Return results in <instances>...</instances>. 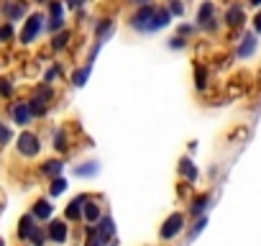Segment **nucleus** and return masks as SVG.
Instances as JSON below:
<instances>
[{
    "label": "nucleus",
    "mask_w": 261,
    "mask_h": 246,
    "mask_svg": "<svg viewBox=\"0 0 261 246\" xmlns=\"http://www.w3.org/2000/svg\"><path fill=\"white\" fill-rule=\"evenodd\" d=\"M177 195H179V200H190L195 192H192V185H187V182H182V185H177Z\"/></svg>",
    "instance_id": "nucleus-38"
},
{
    "label": "nucleus",
    "mask_w": 261,
    "mask_h": 246,
    "mask_svg": "<svg viewBox=\"0 0 261 246\" xmlns=\"http://www.w3.org/2000/svg\"><path fill=\"white\" fill-rule=\"evenodd\" d=\"M26 100H29V108H31L34 118H46V115L51 113V105H54V103H49V100H44V97H39V95H34V92H31Z\"/></svg>",
    "instance_id": "nucleus-26"
},
{
    "label": "nucleus",
    "mask_w": 261,
    "mask_h": 246,
    "mask_svg": "<svg viewBox=\"0 0 261 246\" xmlns=\"http://www.w3.org/2000/svg\"><path fill=\"white\" fill-rule=\"evenodd\" d=\"M213 208V192L210 190H202V192H195L190 200H187V218H202V215H207V210Z\"/></svg>",
    "instance_id": "nucleus-9"
},
{
    "label": "nucleus",
    "mask_w": 261,
    "mask_h": 246,
    "mask_svg": "<svg viewBox=\"0 0 261 246\" xmlns=\"http://www.w3.org/2000/svg\"><path fill=\"white\" fill-rule=\"evenodd\" d=\"M64 169H67V159H64V157H51V159H44L36 172H39V177H44V180L49 182V180H54V177H62Z\"/></svg>",
    "instance_id": "nucleus-17"
},
{
    "label": "nucleus",
    "mask_w": 261,
    "mask_h": 246,
    "mask_svg": "<svg viewBox=\"0 0 261 246\" xmlns=\"http://www.w3.org/2000/svg\"><path fill=\"white\" fill-rule=\"evenodd\" d=\"M36 3H49V0H36Z\"/></svg>",
    "instance_id": "nucleus-46"
},
{
    "label": "nucleus",
    "mask_w": 261,
    "mask_h": 246,
    "mask_svg": "<svg viewBox=\"0 0 261 246\" xmlns=\"http://www.w3.org/2000/svg\"><path fill=\"white\" fill-rule=\"evenodd\" d=\"M87 3L90 0H64V6H67V11H82V8H87Z\"/></svg>",
    "instance_id": "nucleus-39"
},
{
    "label": "nucleus",
    "mask_w": 261,
    "mask_h": 246,
    "mask_svg": "<svg viewBox=\"0 0 261 246\" xmlns=\"http://www.w3.org/2000/svg\"><path fill=\"white\" fill-rule=\"evenodd\" d=\"M172 21H174V16L169 13V8L162 3H156V13H154V23H151V34H159V31H164V29H169L172 26Z\"/></svg>",
    "instance_id": "nucleus-24"
},
{
    "label": "nucleus",
    "mask_w": 261,
    "mask_h": 246,
    "mask_svg": "<svg viewBox=\"0 0 261 246\" xmlns=\"http://www.w3.org/2000/svg\"><path fill=\"white\" fill-rule=\"evenodd\" d=\"M223 26L228 29V31H233V34H238V31H243V26H246V6L241 3V0H230V3L225 6V11H223Z\"/></svg>",
    "instance_id": "nucleus-7"
},
{
    "label": "nucleus",
    "mask_w": 261,
    "mask_h": 246,
    "mask_svg": "<svg viewBox=\"0 0 261 246\" xmlns=\"http://www.w3.org/2000/svg\"><path fill=\"white\" fill-rule=\"evenodd\" d=\"M205 228H207V215H202V218H195V220L190 223V228H187V238H190V241H195V238H197V236H200Z\"/></svg>",
    "instance_id": "nucleus-30"
},
{
    "label": "nucleus",
    "mask_w": 261,
    "mask_h": 246,
    "mask_svg": "<svg viewBox=\"0 0 261 246\" xmlns=\"http://www.w3.org/2000/svg\"><path fill=\"white\" fill-rule=\"evenodd\" d=\"M192 82H195V90L205 95V92L210 90V69H207L205 64H200V62H197V64H195V69H192Z\"/></svg>",
    "instance_id": "nucleus-25"
},
{
    "label": "nucleus",
    "mask_w": 261,
    "mask_h": 246,
    "mask_svg": "<svg viewBox=\"0 0 261 246\" xmlns=\"http://www.w3.org/2000/svg\"><path fill=\"white\" fill-rule=\"evenodd\" d=\"M39 226H41V223H39L31 213H23V215L18 218V226H16V238H18L21 243H29L31 233H34Z\"/></svg>",
    "instance_id": "nucleus-21"
},
{
    "label": "nucleus",
    "mask_w": 261,
    "mask_h": 246,
    "mask_svg": "<svg viewBox=\"0 0 261 246\" xmlns=\"http://www.w3.org/2000/svg\"><path fill=\"white\" fill-rule=\"evenodd\" d=\"M128 6H134V8H141V6H151L154 0H125Z\"/></svg>",
    "instance_id": "nucleus-42"
},
{
    "label": "nucleus",
    "mask_w": 261,
    "mask_h": 246,
    "mask_svg": "<svg viewBox=\"0 0 261 246\" xmlns=\"http://www.w3.org/2000/svg\"><path fill=\"white\" fill-rule=\"evenodd\" d=\"M0 246H6V238H0Z\"/></svg>",
    "instance_id": "nucleus-45"
},
{
    "label": "nucleus",
    "mask_w": 261,
    "mask_h": 246,
    "mask_svg": "<svg viewBox=\"0 0 261 246\" xmlns=\"http://www.w3.org/2000/svg\"><path fill=\"white\" fill-rule=\"evenodd\" d=\"M90 195H92V192H77L74 198H69V203L64 205L62 218L69 220L72 226H80V223H82V208H85V203L90 200Z\"/></svg>",
    "instance_id": "nucleus-13"
},
{
    "label": "nucleus",
    "mask_w": 261,
    "mask_h": 246,
    "mask_svg": "<svg viewBox=\"0 0 261 246\" xmlns=\"http://www.w3.org/2000/svg\"><path fill=\"white\" fill-rule=\"evenodd\" d=\"M64 67H62V62H51V67L44 72V80L41 82H46V85H54L57 80H64Z\"/></svg>",
    "instance_id": "nucleus-29"
},
{
    "label": "nucleus",
    "mask_w": 261,
    "mask_h": 246,
    "mask_svg": "<svg viewBox=\"0 0 261 246\" xmlns=\"http://www.w3.org/2000/svg\"><path fill=\"white\" fill-rule=\"evenodd\" d=\"M251 31L256 34V36H261V8L253 13V18H251Z\"/></svg>",
    "instance_id": "nucleus-40"
},
{
    "label": "nucleus",
    "mask_w": 261,
    "mask_h": 246,
    "mask_svg": "<svg viewBox=\"0 0 261 246\" xmlns=\"http://www.w3.org/2000/svg\"><path fill=\"white\" fill-rule=\"evenodd\" d=\"M64 13H67L64 0H49L46 3V31H49V36L67 29V16Z\"/></svg>",
    "instance_id": "nucleus-6"
},
{
    "label": "nucleus",
    "mask_w": 261,
    "mask_h": 246,
    "mask_svg": "<svg viewBox=\"0 0 261 246\" xmlns=\"http://www.w3.org/2000/svg\"><path fill=\"white\" fill-rule=\"evenodd\" d=\"M82 246H120V241H113V243H102L97 236H92V238H85L82 241Z\"/></svg>",
    "instance_id": "nucleus-41"
},
{
    "label": "nucleus",
    "mask_w": 261,
    "mask_h": 246,
    "mask_svg": "<svg viewBox=\"0 0 261 246\" xmlns=\"http://www.w3.org/2000/svg\"><path fill=\"white\" fill-rule=\"evenodd\" d=\"M67 190H69L67 177H64V175H62V177H54V180H49V185H46V198L57 200V198H62Z\"/></svg>",
    "instance_id": "nucleus-28"
},
{
    "label": "nucleus",
    "mask_w": 261,
    "mask_h": 246,
    "mask_svg": "<svg viewBox=\"0 0 261 246\" xmlns=\"http://www.w3.org/2000/svg\"><path fill=\"white\" fill-rule=\"evenodd\" d=\"M187 226H190V218H187L185 210H174V213H169V215L162 220V226H159V241H162V243H172V241H177L182 233H187Z\"/></svg>",
    "instance_id": "nucleus-2"
},
{
    "label": "nucleus",
    "mask_w": 261,
    "mask_h": 246,
    "mask_svg": "<svg viewBox=\"0 0 261 246\" xmlns=\"http://www.w3.org/2000/svg\"><path fill=\"white\" fill-rule=\"evenodd\" d=\"M154 13H156V3H151V6H141V8H134V13L125 18V26H128L130 31H136V34H151Z\"/></svg>",
    "instance_id": "nucleus-5"
},
{
    "label": "nucleus",
    "mask_w": 261,
    "mask_h": 246,
    "mask_svg": "<svg viewBox=\"0 0 261 246\" xmlns=\"http://www.w3.org/2000/svg\"><path fill=\"white\" fill-rule=\"evenodd\" d=\"M113 34H115V18H113V16H100V18H95V26H92V39H95V41L105 44Z\"/></svg>",
    "instance_id": "nucleus-20"
},
{
    "label": "nucleus",
    "mask_w": 261,
    "mask_h": 246,
    "mask_svg": "<svg viewBox=\"0 0 261 246\" xmlns=\"http://www.w3.org/2000/svg\"><path fill=\"white\" fill-rule=\"evenodd\" d=\"M44 31H46V13H41V11L29 13L26 21H23V29H21V34H18V41H21L23 46H31V44L39 41V36H41Z\"/></svg>",
    "instance_id": "nucleus-4"
},
{
    "label": "nucleus",
    "mask_w": 261,
    "mask_h": 246,
    "mask_svg": "<svg viewBox=\"0 0 261 246\" xmlns=\"http://www.w3.org/2000/svg\"><path fill=\"white\" fill-rule=\"evenodd\" d=\"M51 149H54L57 157H67L72 152V136H69V129L67 126L54 129V134H51Z\"/></svg>",
    "instance_id": "nucleus-18"
},
{
    "label": "nucleus",
    "mask_w": 261,
    "mask_h": 246,
    "mask_svg": "<svg viewBox=\"0 0 261 246\" xmlns=\"http://www.w3.org/2000/svg\"><path fill=\"white\" fill-rule=\"evenodd\" d=\"M8 115H11V123H16L18 129H29L31 123L36 120L31 108H29V100H16L8 105Z\"/></svg>",
    "instance_id": "nucleus-12"
},
{
    "label": "nucleus",
    "mask_w": 261,
    "mask_h": 246,
    "mask_svg": "<svg viewBox=\"0 0 261 246\" xmlns=\"http://www.w3.org/2000/svg\"><path fill=\"white\" fill-rule=\"evenodd\" d=\"M13 39H16V29H13V23H6V21H3V23H0V44L6 46V44H11Z\"/></svg>",
    "instance_id": "nucleus-34"
},
{
    "label": "nucleus",
    "mask_w": 261,
    "mask_h": 246,
    "mask_svg": "<svg viewBox=\"0 0 261 246\" xmlns=\"http://www.w3.org/2000/svg\"><path fill=\"white\" fill-rule=\"evenodd\" d=\"M246 3H248V6H251V8H256V11H258V8H261V0H246Z\"/></svg>",
    "instance_id": "nucleus-44"
},
{
    "label": "nucleus",
    "mask_w": 261,
    "mask_h": 246,
    "mask_svg": "<svg viewBox=\"0 0 261 246\" xmlns=\"http://www.w3.org/2000/svg\"><path fill=\"white\" fill-rule=\"evenodd\" d=\"M39 223H49L51 218H54V200L51 198H36L34 203H31V210H29Z\"/></svg>",
    "instance_id": "nucleus-19"
},
{
    "label": "nucleus",
    "mask_w": 261,
    "mask_h": 246,
    "mask_svg": "<svg viewBox=\"0 0 261 246\" xmlns=\"http://www.w3.org/2000/svg\"><path fill=\"white\" fill-rule=\"evenodd\" d=\"M49 243V236H46V228H44V223L31 233V238H29V246H46Z\"/></svg>",
    "instance_id": "nucleus-32"
},
{
    "label": "nucleus",
    "mask_w": 261,
    "mask_h": 246,
    "mask_svg": "<svg viewBox=\"0 0 261 246\" xmlns=\"http://www.w3.org/2000/svg\"><path fill=\"white\" fill-rule=\"evenodd\" d=\"M177 175H179L182 182H187V185H192V187H195V185L200 182V177H202L200 167L195 164V159H192L190 154L179 157V162H177Z\"/></svg>",
    "instance_id": "nucleus-15"
},
{
    "label": "nucleus",
    "mask_w": 261,
    "mask_h": 246,
    "mask_svg": "<svg viewBox=\"0 0 261 246\" xmlns=\"http://www.w3.org/2000/svg\"><path fill=\"white\" fill-rule=\"evenodd\" d=\"M187 46H190V41H187V39H182V36H177V34L167 41V49H169V52H185Z\"/></svg>",
    "instance_id": "nucleus-36"
},
{
    "label": "nucleus",
    "mask_w": 261,
    "mask_h": 246,
    "mask_svg": "<svg viewBox=\"0 0 261 246\" xmlns=\"http://www.w3.org/2000/svg\"><path fill=\"white\" fill-rule=\"evenodd\" d=\"M197 146H200V144H197V141H195V139H192V141H187V154H190V157H192V154H195V152H197Z\"/></svg>",
    "instance_id": "nucleus-43"
},
{
    "label": "nucleus",
    "mask_w": 261,
    "mask_h": 246,
    "mask_svg": "<svg viewBox=\"0 0 261 246\" xmlns=\"http://www.w3.org/2000/svg\"><path fill=\"white\" fill-rule=\"evenodd\" d=\"M13 129L8 126V123L6 120H0V149H6L8 144H13Z\"/></svg>",
    "instance_id": "nucleus-33"
},
{
    "label": "nucleus",
    "mask_w": 261,
    "mask_h": 246,
    "mask_svg": "<svg viewBox=\"0 0 261 246\" xmlns=\"http://www.w3.org/2000/svg\"><path fill=\"white\" fill-rule=\"evenodd\" d=\"M95 236H97L102 243H113V241H118V226H115V218H113L110 210H105L102 218L95 223Z\"/></svg>",
    "instance_id": "nucleus-14"
},
{
    "label": "nucleus",
    "mask_w": 261,
    "mask_h": 246,
    "mask_svg": "<svg viewBox=\"0 0 261 246\" xmlns=\"http://www.w3.org/2000/svg\"><path fill=\"white\" fill-rule=\"evenodd\" d=\"M26 3H29V0H26Z\"/></svg>",
    "instance_id": "nucleus-47"
},
{
    "label": "nucleus",
    "mask_w": 261,
    "mask_h": 246,
    "mask_svg": "<svg viewBox=\"0 0 261 246\" xmlns=\"http://www.w3.org/2000/svg\"><path fill=\"white\" fill-rule=\"evenodd\" d=\"M72 175L77 180H92V177L100 175V162L97 159H85V162H80V164L72 167Z\"/></svg>",
    "instance_id": "nucleus-22"
},
{
    "label": "nucleus",
    "mask_w": 261,
    "mask_h": 246,
    "mask_svg": "<svg viewBox=\"0 0 261 246\" xmlns=\"http://www.w3.org/2000/svg\"><path fill=\"white\" fill-rule=\"evenodd\" d=\"M164 6L169 8V13H172L174 18H182V16H185V3H182V0H167Z\"/></svg>",
    "instance_id": "nucleus-37"
},
{
    "label": "nucleus",
    "mask_w": 261,
    "mask_h": 246,
    "mask_svg": "<svg viewBox=\"0 0 261 246\" xmlns=\"http://www.w3.org/2000/svg\"><path fill=\"white\" fill-rule=\"evenodd\" d=\"M174 34H177V36H182V39H187V41H190V39H192V36H195V34H197V26H195V23H185V21H179V26H177V29H174Z\"/></svg>",
    "instance_id": "nucleus-35"
},
{
    "label": "nucleus",
    "mask_w": 261,
    "mask_h": 246,
    "mask_svg": "<svg viewBox=\"0 0 261 246\" xmlns=\"http://www.w3.org/2000/svg\"><path fill=\"white\" fill-rule=\"evenodd\" d=\"M90 75H92V64H80V67H74L72 69V75H69V85L72 87H85L87 85V80H90Z\"/></svg>",
    "instance_id": "nucleus-27"
},
{
    "label": "nucleus",
    "mask_w": 261,
    "mask_h": 246,
    "mask_svg": "<svg viewBox=\"0 0 261 246\" xmlns=\"http://www.w3.org/2000/svg\"><path fill=\"white\" fill-rule=\"evenodd\" d=\"M195 26L200 34H207V36H215L223 26L220 16H218V6L215 0H202L197 6V13H195Z\"/></svg>",
    "instance_id": "nucleus-1"
},
{
    "label": "nucleus",
    "mask_w": 261,
    "mask_h": 246,
    "mask_svg": "<svg viewBox=\"0 0 261 246\" xmlns=\"http://www.w3.org/2000/svg\"><path fill=\"white\" fill-rule=\"evenodd\" d=\"M108 208H105V200H102V195H90V200L85 203V208H82V223H87V226H95L100 218H102V213H105Z\"/></svg>",
    "instance_id": "nucleus-16"
},
{
    "label": "nucleus",
    "mask_w": 261,
    "mask_h": 246,
    "mask_svg": "<svg viewBox=\"0 0 261 246\" xmlns=\"http://www.w3.org/2000/svg\"><path fill=\"white\" fill-rule=\"evenodd\" d=\"M0 16L6 18V23L26 21V16H29V3H26V0H0Z\"/></svg>",
    "instance_id": "nucleus-10"
},
{
    "label": "nucleus",
    "mask_w": 261,
    "mask_h": 246,
    "mask_svg": "<svg viewBox=\"0 0 261 246\" xmlns=\"http://www.w3.org/2000/svg\"><path fill=\"white\" fill-rule=\"evenodd\" d=\"M72 39H74V31L67 26L64 31H59V34H54V36H51L49 49H51L54 54H62V52H67V49L72 46Z\"/></svg>",
    "instance_id": "nucleus-23"
},
{
    "label": "nucleus",
    "mask_w": 261,
    "mask_h": 246,
    "mask_svg": "<svg viewBox=\"0 0 261 246\" xmlns=\"http://www.w3.org/2000/svg\"><path fill=\"white\" fill-rule=\"evenodd\" d=\"M41 152H44V141H41V136L36 134V131H31V129H23L18 136H16V154L21 157V159H36V157H41Z\"/></svg>",
    "instance_id": "nucleus-3"
},
{
    "label": "nucleus",
    "mask_w": 261,
    "mask_h": 246,
    "mask_svg": "<svg viewBox=\"0 0 261 246\" xmlns=\"http://www.w3.org/2000/svg\"><path fill=\"white\" fill-rule=\"evenodd\" d=\"M16 95V82L11 77H0V100H13Z\"/></svg>",
    "instance_id": "nucleus-31"
},
{
    "label": "nucleus",
    "mask_w": 261,
    "mask_h": 246,
    "mask_svg": "<svg viewBox=\"0 0 261 246\" xmlns=\"http://www.w3.org/2000/svg\"><path fill=\"white\" fill-rule=\"evenodd\" d=\"M256 49H258V36L253 31H241L238 41H236V54L233 57L238 62H246V59H251L256 54Z\"/></svg>",
    "instance_id": "nucleus-11"
},
{
    "label": "nucleus",
    "mask_w": 261,
    "mask_h": 246,
    "mask_svg": "<svg viewBox=\"0 0 261 246\" xmlns=\"http://www.w3.org/2000/svg\"><path fill=\"white\" fill-rule=\"evenodd\" d=\"M44 228H46L49 243H54V246H67L72 241V228L74 226L64 218H51L49 223H44Z\"/></svg>",
    "instance_id": "nucleus-8"
}]
</instances>
